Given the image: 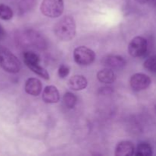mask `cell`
Returning <instances> with one entry per match:
<instances>
[{"instance_id": "6da1fadb", "label": "cell", "mask_w": 156, "mask_h": 156, "mask_svg": "<svg viewBox=\"0 0 156 156\" xmlns=\"http://www.w3.org/2000/svg\"><path fill=\"white\" fill-rule=\"evenodd\" d=\"M54 34L60 41H69L73 40L76 34V24L74 18L71 15H65L61 18L55 24Z\"/></svg>"}, {"instance_id": "7a4b0ae2", "label": "cell", "mask_w": 156, "mask_h": 156, "mask_svg": "<svg viewBox=\"0 0 156 156\" xmlns=\"http://www.w3.org/2000/svg\"><path fill=\"white\" fill-rule=\"evenodd\" d=\"M0 67L9 73H18L21 68L19 59L8 48L0 46Z\"/></svg>"}, {"instance_id": "3957f363", "label": "cell", "mask_w": 156, "mask_h": 156, "mask_svg": "<svg viewBox=\"0 0 156 156\" xmlns=\"http://www.w3.org/2000/svg\"><path fill=\"white\" fill-rule=\"evenodd\" d=\"M41 11L46 17L59 18L63 13V0H43L41 5Z\"/></svg>"}, {"instance_id": "277c9868", "label": "cell", "mask_w": 156, "mask_h": 156, "mask_svg": "<svg viewBox=\"0 0 156 156\" xmlns=\"http://www.w3.org/2000/svg\"><path fill=\"white\" fill-rule=\"evenodd\" d=\"M73 57L77 64L80 66L91 65L95 59V53L85 46H80L74 50Z\"/></svg>"}, {"instance_id": "5b68a950", "label": "cell", "mask_w": 156, "mask_h": 156, "mask_svg": "<svg viewBox=\"0 0 156 156\" xmlns=\"http://www.w3.org/2000/svg\"><path fill=\"white\" fill-rule=\"evenodd\" d=\"M148 43L143 37H135L128 46V52L133 57H141L147 52Z\"/></svg>"}, {"instance_id": "8992f818", "label": "cell", "mask_w": 156, "mask_h": 156, "mask_svg": "<svg viewBox=\"0 0 156 156\" xmlns=\"http://www.w3.org/2000/svg\"><path fill=\"white\" fill-rule=\"evenodd\" d=\"M151 79L143 73H136L130 78V86L134 91H141L146 89L151 85Z\"/></svg>"}, {"instance_id": "52a82bcc", "label": "cell", "mask_w": 156, "mask_h": 156, "mask_svg": "<svg viewBox=\"0 0 156 156\" xmlns=\"http://www.w3.org/2000/svg\"><path fill=\"white\" fill-rule=\"evenodd\" d=\"M102 62L104 66L111 69H121L126 64L124 58L118 55H108L104 58Z\"/></svg>"}, {"instance_id": "ba28073f", "label": "cell", "mask_w": 156, "mask_h": 156, "mask_svg": "<svg viewBox=\"0 0 156 156\" xmlns=\"http://www.w3.org/2000/svg\"><path fill=\"white\" fill-rule=\"evenodd\" d=\"M59 93L57 88L53 85H48L44 88L42 99L47 104H56L59 101Z\"/></svg>"}, {"instance_id": "9c48e42d", "label": "cell", "mask_w": 156, "mask_h": 156, "mask_svg": "<svg viewBox=\"0 0 156 156\" xmlns=\"http://www.w3.org/2000/svg\"><path fill=\"white\" fill-rule=\"evenodd\" d=\"M24 90L30 95L38 96L42 91V83L38 79L30 78L26 81Z\"/></svg>"}, {"instance_id": "30bf717a", "label": "cell", "mask_w": 156, "mask_h": 156, "mask_svg": "<svg viewBox=\"0 0 156 156\" xmlns=\"http://www.w3.org/2000/svg\"><path fill=\"white\" fill-rule=\"evenodd\" d=\"M134 145L129 141H122L117 144L115 149V155L131 156L135 155Z\"/></svg>"}, {"instance_id": "8fae6325", "label": "cell", "mask_w": 156, "mask_h": 156, "mask_svg": "<svg viewBox=\"0 0 156 156\" xmlns=\"http://www.w3.org/2000/svg\"><path fill=\"white\" fill-rule=\"evenodd\" d=\"M88 85V81L85 76L82 75H76L69 79L68 86L73 91H82Z\"/></svg>"}, {"instance_id": "7c38bea8", "label": "cell", "mask_w": 156, "mask_h": 156, "mask_svg": "<svg viewBox=\"0 0 156 156\" xmlns=\"http://www.w3.org/2000/svg\"><path fill=\"white\" fill-rule=\"evenodd\" d=\"M97 78L101 83L112 84L116 80V75L113 69L110 68L104 69L97 73Z\"/></svg>"}, {"instance_id": "4fadbf2b", "label": "cell", "mask_w": 156, "mask_h": 156, "mask_svg": "<svg viewBox=\"0 0 156 156\" xmlns=\"http://www.w3.org/2000/svg\"><path fill=\"white\" fill-rule=\"evenodd\" d=\"M27 66L28 67L31 71H33L34 73H36L37 75H38L39 76L42 77L43 79H46V80L50 79V75H49L48 72H47L45 69L43 68L41 66H40V62H34V63L29 64Z\"/></svg>"}, {"instance_id": "5bb4252c", "label": "cell", "mask_w": 156, "mask_h": 156, "mask_svg": "<svg viewBox=\"0 0 156 156\" xmlns=\"http://www.w3.org/2000/svg\"><path fill=\"white\" fill-rule=\"evenodd\" d=\"M152 148L150 144L147 143H141L137 146L136 149V155H143V156H150L152 155Z\"/></svg>"}, {"instance_id": "9a60e30c", "label": "cell", "mask_w": 156, "mask_h": 156, "mask_svg": "<svg viewBox=\"0 0 156 156\" xmlns=\"http://www.w3.org/2000/svg\"><path fill=\"white\" fill-rule=\"evenodd\" d=\"M64 106L68 109H73L77 102V97L72 92H66L62 98Z\"/></svg>"}, {"instance_id": "2e32d148", "label": "cell", "mask_w": 156, "mask_h": 156, "mask_svg": "<svg viewBox=\"0 0 156 156\" xmlns=\"http://www.w3.org/2000/svg\"><path fill=\"white\" fill-rule=\"evenodd\" d=\"M13 17V11L9 6L0 4V18L4 21H9Z\"/></svg>"}, {"instance_id": "e0dca14e", "label": "cell", "mask_w": 156, "mask_h": 156, "mask_svg": "<svg viewBox=\"0 0 156 156\" xmlns=\"http://www.w3.org/2000/svg\"><path fill=\"white\" fill-rule=\"evenodd\" d=\"M36 0H21L18 5L20 13L24 14L30 11L35 5Z\"/></svg>"}, {"instance_id": "ac0fdd59", "label": "cell", "mask_w": 156, "mask_h": 156, "mask_svg": "<svg viewBox=\"0 0 156 156\" xmlns=\"http://www.w3.org/2000/svg\"><path fill=\"white\" fill-rule=\"evenodd\" d=\"M144 68L151 73H156V55L150 56L145 61Z\"/></svg>"}, {"instance_id": "d6986e66", "label": "cell", "mask_w": 156, "mask_h": 156, "mask_svg": "<svg viewBox=\"0 0 156 156\" xmlns=\"http://www.w3.org/2000/svg\"><path fill=\"white\" fill-rule=\"evenodd\" d=\"M70 69L69 67L67 66L66 65H62L59 66V70H58V75L60 78L64 79V78L66 77L69 74Z\"/></svg>"}, {"instance_id": "ffe728a7", "label": "cell", "mask_w": 156, "mask_h": 156, "mask_svg": "<svg viewBox=\"0 0 156 156\" xmlns=\"http://www.w3.org/2000/svg\"><path fill=\"white\" fill-rule=\"evenodd\" d=\"M5 35V30L4 29H3V27H2L1 25H0V38L2 37L3 36Z\"/></svg>"}, {"instance_id": "44dd1931", "label": "cell", "mask_w": 156, "mask_h": 156, "mask_svg": "<svg viewBox=\"0 0 156 156\" xmlns=\"http://www.w3.org/2000/svg\"><path fill=\"white\" fill-rule=\"evenodd\" d=\"M136 1L138 2L139 3H141V4H145V3L149 2V0H136Z\"/></svg>"}]
</instances>
